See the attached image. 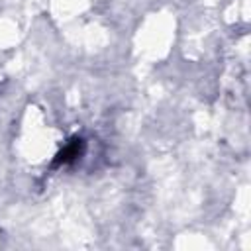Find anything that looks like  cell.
I'll use <instances>...</instances> for the list:
<instances>
[{
  "label": "cell",
  "instance_id": "6da1fadb",
  "mask_svg": "<svg viewBox=\"0 0 251 251\" xmlns=\"http://www.w3.org/2000/svg\"><path fill=\"white\" fill-rule=\"evenodd\" d=\"M82 147H84V143H82V139H73L59 155H57V163L55 165H67V163H71L73 159H76L80 153H82Z\"/></svg>",
  "mask_w": 251,
  "mask_h": 251
}]
</instances>
